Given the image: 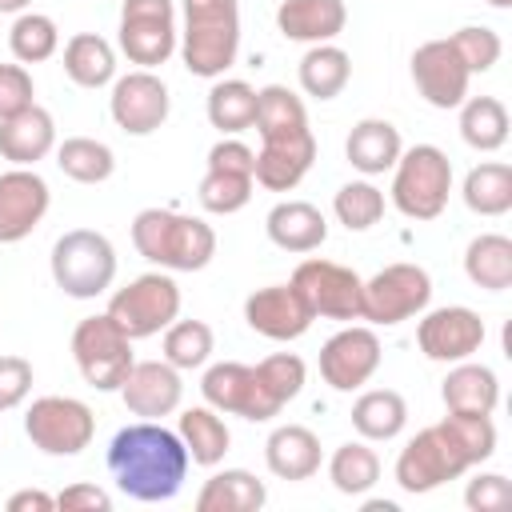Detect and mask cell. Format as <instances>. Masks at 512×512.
I'll return each instance as SVG.
<instances>
[{
    "label": "cell",
    "instance_id": "11a10c76",
    "mask_svg": "<svg viewBox=\"0 0 512 512\" xmlns=\"http://www.w3.org/2000/svg\"><path fill=\"white\" fill-rule=\"evenodd\" d=\"M484 4H492V8H512V0H484Z\"/></svg>",
    "mask_w": 512,
    "mask_h": 512
},
{
    "label": "cell",
    "instance_id": "7a4b0ae2",
    "mask_svg": "<svg viewBox=\"0 0 512 512\" xmlns=\"http://www.w3.org/2000/svg\"><path fill=\"white\" fill-rule=\"evenodd\" d=\"M132 244L148 264L164 272H200L216 256L212 224L172 208H140L132 216Z\"/></svg>",
    "mask_w": 512,
    "mask_h": 512
},
{
    "label": "cell",
    "instance_id": "7402d4cb",
    "mask_svg": "<svg viewBox=\"0 0 512 512\" xmlns=\"http://www.w3.org/2000/svg\"><path fill=\"white\" fill-rule=\"evenodd\" d=\"M348 24L344 0H280L276 28L296 44H332Z\"/></svg>",
    "mask_w": 512,
    "mask_h": 512
},
{
    "label": "cell",
    "instance_id": "ba28073f",
    "mask_svg": "<svg viewBox=\"0 0 512 512\" xmlns=\"http://www.w3.org/2000/svg\"><path fill=\"white\" fill-rule=\"evenodd\" d=\"M432 300V276L420 268V264H388L380 268L372 280H364V292H360V320L368 324H404L412 316H420Z\"/></svg>",
    "mask_w": 512,
    "mask_h": 512
},
{
    "label": "cell",
    "instance_id": "44dd1931",
    "mask_svg": "<svg viewBox=\"0 0 512 512\" xmlns=\"http://www.w3.org/2000/svg\"><path fill=\"white\" fill-rule=\"evenodd\" d=\"M200 392H204V404H212L216 412H232V416H244L252 424L272 420L268 408H264V400H260L252 364H240V360L212 364L204 372V380H200Z\"/></svg>",
    "mask_w": 512,
    "mask_h": 512
},
{
    "label": "cell",
    "instance_id": "d6986e66",
    "mask_svg": "<svg viewBox=\"0 0 512 512\" xmlns=\"http://www.w3.org/2000/svg\"><path fill=\"white\" fill-rule=\"evenodd\" d=\"M244 320L252 332H260L268 340H300L316 316L292 284H268L244 300Z\"/></svg>",
    "mask_w": 512,
    "mask_h": 512
},
{
    "label": "cell",
    "instance_id": "74e56055",
    "mask_svg": "<svg viewBox=\"0 0 512 512\" xmlns=\"http://www.w3.org/2000/svg\"><path fill=\"white\" fill-rule=\"evenodd\" d=\"M256 120V88L248 80H216L208 92V124L224 136L248 132Z\"/></svg>",
    "mask_w": 512,
    "mask_h": 512
},
{
    "label": "cell",
    "instance_id": "603a6c76",
    "mask_svg": "<svg viewBox=\"0 0 512 512\" xmlns=\"http://www.w3.org/2000/svg\"><path fill=\"white\" fill-rule=\"evenodd\" d=\"M56 148V120L40 104H28L24 112L0 120V156L12 168H32Z\"/></svg>",
    "mask_w": 512,
    "mask_h": 512
},
{
    "label": "cell",
    "instance_id": "30bf717a",
    "mask_svg": "<svg viewBox=\"0 0 512 512\" xmlns=\"http://www.w3.org/2000/svg\"><path fill=\"white\" fill-rule=\"evenodd\" d=\"M468 468L472 464L456 448V440L448 436V428L444 424H428V428H420L400 448V456H396V484L404 492H412V496H424V492H432V488L464 476Z\"/></svg>",
    "mask_w": 512,
    "mask_h": 512
},
{
    "label": "cell",
    "instance_id": "ee69618b",
    "mask_svg": "<svg viewBox=\"0 0 512 512\" xmlns=\"http://www.w3.org/2000/svg\"><path fill=\"white\" fill-rule=\"evenodd\" d=\"M252 188H256V180L244 176V172L208 168L204 180H200V188H196V196H200L204 212H212V216H232V212H240V208L252 200Z\"/></svg>",
    "mask_w": 512,
    "mask_h": 512
},
{
    "label": "cell",
    "instance_id": "e575fe53",
    "mask_svg": "<svg viewBox=\"0 0 512 512\" xmlns=\"http://www.w3.org/2000/svg\"><path fill=\"white\" fill-rule=\"evenodd\" d=\"M464 204L476 216H504L512 208V168L504 160H484L464 176Z\"/></svg>",
    "mask_w": 512,
    "mask_h": 512
},
{
    "label": "cell",
    "instance_id": "83f0119b",
    "mask_svg": "<svg viewBox=\"0 0 512 512\" xmlns=\"http://www.w3.org/2000/svg\"><path fill=\"white\" fill-rule=\"evenodd\" d=\"M268 500L264 480H256L248 468H224L204 480L196 492V512H260Z\"/></svg>",
    "mask_w": 512,
    "mask_h": 512
},
{
    "label": "cell",
    "instance_id": "9c48e42d",
    "mask_svg": "<svg viewBox=\"0 0 512 512\" xmlns=\"http://www.w3.org/2000/svg\"><path fill=\"white\" fill-rule=\"evenodd\" d=\"M24 436L44 456H76L96 436V416L76 396H40L24 412Z\"/></svg>",
    "mask_w": 512,
    "mask_h": 512
},
{
    "label": "cell",
    "instance_id": "5bb4252c",
    "mask_svg": "<svg viewBox=\"0 0 512 512\" xmlns=\"http://www.w3.org/2000/svg\"><path fill=\"white\" fill-rule=\"evenodd\" d=\"M380 368V336L364 324H348L320 348V376L336 392H356Z\"/></svg>",
    "mask_w": 512,
    "mask_h": 512
},
{
    "label": "cell",
    "instance_id": "b9f144b4",
    "mask_svg": "<svg viewBox=\"0 0 512 512\" xmlns=\"http://www.w3.org/2000/svg\"><path fill=\"white\" fill-rule=\"evenodd\" d=\"M212 328L204 320H172L164 328V360L180 372H192V368H204L208 356H212Z\"/></svg>",
    "mask_w": 512,
    "mask_h": 512
},
{
    "label": "cell",
    "instance_id": "52a82bcc",
    "mask_svg": "<svg viewBox=\"0 0 512 512\" xmlns=\"http://www.w3.org/2000/svg\"><path fill=\"white\" fill-rule=\"evenodd\" d=\"M108 316L120 324V332L128 340L156 336L180 316V284L164 268L160 272H144V276H136V280H128L124 288L112 292Z\"/></svg>",
    "mask_w": 512,
    "mask_h": 512
},
{
    "label": "cell",
    "instance_id": "d6a6232c",
    "mask_svg": "<svg viewBox=\"0 0 512 512\" xmlns=\"http://www.w3.org/2000/svg\"><path fill=\"white\" fill-rule=\"evenodd\" d=\"M464 272L476 288L484 292H504L512 288V240L500 232H480L464 248Z\"/></svg>",
    "mask_w": 512,
    "mask_h": 512
},
{
    "label": "cell",
    "instance_id": "f546056e",
    "mask_svg": "<svg viewBox=\"0 0 512 512\" xmlns=\"http://www.w3.org/2000/svg\"><path fill=\"white\" fill-rule=\"evenodd\" d=\"M296 76L312 100H336L352 80V56L340 44H308Z\"/></svg>",
    "mask_w": 512,
    "mask_h": 512
},
{
    "label": "cell",
    "instance_id": "ac0fdd59",
    "mask_svg": "<svg viewBox=\"0 0 512 512\" xmlns=\"http://www.w3.org/2000/svg\"><path fill=\"white\" fill-rule=\"evenodd\" d=\"M316 160V136L312 128L300 132H280V136H260V152L252 164V180L268 192H292Z\"/></svg>",
    "mask_w": 512,
    "mask_h": 512
},
{
    "label": "cell",
    "instance_id": "db71d44e",
    "mask_svg": "<svg viewBox=\"0 0 512 512\" xmlns=\"http://www.w3.org/2000/svg\"><path fill=\"white\" fill-rule=\"evenodd\" d=\"M364 512H396V504L392 500H368Z\"/></svg>",
    "mask_w": 512,
    "mask_h": 512
},
{
    "label": "cell",
    "instance_id": "60d3db41",
    "mask_svg": "<svg viewBox=\"0 0 512 512\" xmlns=\"http://www.w3.org/2000/svg\"><path fill=\"white\" fill-rule=\"evenodd\" d=\"M8 48L20 64H40V60H52L56 48H60V28L52 16L44 12H20L12 20V32H8Z\"/></svg>",
    "mask_w": 512,
    "mask_h": 512
},
{
    "label": "cell",
    "instance_id": "816d5d0a",
    "mask_svg": "<svg viewBox=\"0 0 512 512\" xmlns=\"http://www.w3.org/2000/svg\"><path fill=\"white\" fill-rule=\"evenodd\" d=\"M52 508H56V496L40 488H20L8 496V512H52Z\"/></svg>",
    "mask_w": 512,
    "mask_h": 512
},
{
    "label": "cell",
    "instance_id": "7dc6e473",
    "mask_svg": "<svg viewBox=\"0 0 512 512\" xmlns=\"http://www.w3.org/2000/svg\"><path fill=\"white\" fill-rule=\"evenodd\" d=\"M32 96H36V88H32L28 68L24 64H0V120H8L16 112H24L28 104H36Z\"/></svg>",
    "mask_w": 512,
    "mask_h": 512
},
{
    "label": "cell",
    "instance_id": "f35d334b",
    "mask_svg": "<svg viewBox=\"0 0 512 512\" xmlns=\"http://www.w3.org/2000/svg\"><path fill=\"white\" fill-rule=\"evenodd\" d=\"M328 480L344 496H364L380 480V456H376V448H368L364 440L340 444L332 452V460H328Z\"/></svg>",
    "mask_w": 512,
    "mask_h": 512
},
{
    "label": "cell",
    "instance_id": "4dcf8cb0",
    "mask_svg": "<svg viewBox=\"0 0 512 512\" xmlns=\"http://www.w3.org/2000/svg\"><path fill=\"white\" fill-rule=\"evenodd\" d=\"M64 76L80 88H104L116 80V48L96 32H76L64 44Z\"/></svg>",
    "mask_w": 512,
    "mask_h": 512
},
{
    "label": "cell",
    "instance_id": "8fae6325",
    "mask_svg": "<svg viewBox=\"0 0 512 512\" xmlns=\"http://www.w3.org/2000/svg\"><path fill=\"white\" fill-rule=\"evenodd\" d=\"M116 40H120V52L132 64H140V68L164 64L180 44L172 0H124Z\"/></svg>",
    "mask_w": 512,
    "mask_h": 512
},
{
    "label": "cell",
    "instance_id": "8992f818",
    "mask_svg": "<svg viewBox=\"0 0 512 512\" xmlns=\"http://www.w3.org/2000/svg\"><path fill=\"white\" fill-rule=\"evenodd\" d=\"M72 360H76L84 384H92L96 392H120L128 368L136 364L132 340L120 332V324L108 312L84 316L72 328Z\"/></svg>",
    "mask_w": 512,
    "mask_h": 512
},
{
    "label": "cell",
    "instance_id": "8d00e7d4",
    "mask_svg": "<svg viewBox=\"0 0 512 512\" xmlns=\"http://www.w3.org/2000/svg\"><path fill=\"white\" fill-rule=\"evenodd\" d=\"M56 168L76 184H104L116 172V152L92 136H68L56 144Z\"/></svg>",
    "mask_w": 512,
    "mask_h": 512
},
{
    "label": "cell",
    "instance_id": "ffe728a7",
    "mask_svg": "<svg viewBox=\"0 0 512 512\" xmlns=\"http://www.w3.org/2000/svg\"><path fill=\"white\" fill-rule=\"evenodd\" d=\"M180 396H184V380H180V368H172L168 360H136L120 384L124 408L140 420H160L176 412Z\"/></svg>",
    "mask_w": 512,
    "mask_h": 512
},
{
    "label": "cell",
    "instance_id": "4316f807",
    "mask_svg": "<svg viewBox=\"0 0 512 512\" xmlns=\"http://www.w3.org/2000/svg\"><path fill=\"white\" fill-rule=\"evenodd\" d=\"M440 400L448 412H468V416H492L500 404V380L488 364L456 360L440 384Z\"/></svg>",
    "mask_w": 512,
    "mask_h": 512
},
{
    "label": "cell",
    "instance_id": "e0dca14e",
    "mask_svg": "<svg viewBox=\"0 0 512 512\" xmlns=\"http://www.w3.org/2000/svg\"><path fill=\"white\" fill-rule=\"evenodd\" d=\"M52 204L48 180L36 168L0 172V244H20L44 220Z\"/></svg>",
    "mask_w": 512,
    "mask_h": 512
},
{
    "label": "cell",
    "instance_id": "5b68a950",
    "mask_svg": "<svg viewBox=\"0 0 512 512\" xmlns=\"http://www.w3.org/2000/svg\"><path fill=\"white\" fill-rule=\"evenodd\" d=\"M52 280L72 300H96L116 280V248L96 228H72L52 244Z\"/></svg>",
    "mask_w": 512,
    "mask_h": 512
},
{
    "label": "cell",
    "instance_id": "f907efd6",
    "mask_svg": "<svg viewBox=\"0 0 512 512\" xmlns=\"http://www.w3.org/2000/svg\"><path fill=\"white\" fill-rule=\"evenodd\" d=\"M56 508H68V512H108L112 508V496L96 484H68L60 496H56Z\"/></svg>",
    "mask_w": 512,
    "mask_h": 512
},
{
    "label": "cell",
    "instance_id": "7bdbcfd3",
    "mask_svg": "<svg viewBox=\"0 0 512 512\" xmlns=\"http://www.w3.org/2000/svg\"><path fill=\"white\" fill-rule=\"evenodd\" d=\"M332 212L348 232H368L384 216V192L372 180H348L332 196Z\"/></svg>",
    "mask_w": 512,
    "mask_h": 512
},
{
    "label": "cell",
    "instance_id": "2e32d148",
    "mask_svg": "<svg viewBox=\"0 0 512 512\" xmlns=\"http://www.w3.org/2000/svg\"><path fill=\"white\" fill-rule=\"evenodd\" d=\"M468 80H472V72L464 68V60L456 56V48L448 40H424L412 52V84L432 108H440V112L460 108L468 96Z\"/></svg>",
    "mask_w": 512,
    "mask_h": 512
},
{
    "label": "cell",
    "instance_id": "d4e9b609",
    "mask_svg": "<svg viewBox=\"0 0 512 512\" xmlns=\"http://www.w3.org/2000/svg\"><path fill=\"white\" fill-rule=\"evenodd\" d=\"M320 436L304 424H280L264 440V464L280 480H312L320 472Z\"/></svg>",
    "mask_w": 512,
    "mask_h": 512
},
{
    "label": "cell",
    "instance_id": "7c38bea8",
    "mask_svg": "<svg viewBox=\"0 0 512 512\" xmlns=\"http://www.w3.org/2000/svg\"><path fill=\"white\" fill-rule=\"evenodd\" d=\"M304 304L312 308V316H328V320H360V292H364V280L336 264V260H324V256H308L296 264L292 280H288Z\"/></svg>",
    "mask_w": 512,
    "mask_h": 512
},
{
    "label": "cell",
    "instance_id": "1f68e13d",
    "mask_svg": "<svg viewBox=\"0 0 512 512\" xmlns=\"http://www.w3.org/2000/svg\"><path fill=\"white\" fill-rule=\"evenodd\" d=\"M408 424V404L396 388H372L360 392L352 404V428L364 440H396Z\"/></svg>",
    "mask_w": 512,
    "mask_h": 512
},
{
    "label": "cell",
    "instance_id": "681fc988",
    "mask_svg": "<svg viewBox=\"0 0 512 512\" xmlns=\"http://www.w3.org/2000/svg\"><path fill=\"white\" fill-rule=\"evenodd\" d=\"M252 164H256V152H252L244 140L224 136V140H216V144L208 148V168H220V172H244V176H252Z\"/></svg>",
    "mask_w": 512,
    "mask_h": 512
},
{
    "label": "cell",
    "instance_id": "277c9868",
    "mask_svg": "<svg viewBox=\"0 0 512 512\" xmlns=\"http://www.w3.org/2000/svg\"><path fill=\"white\" fill-rule=\"evenodd\" d=\"M452 192V160L436 144H412L400 152L392 168V204L408 220H436L448 208Z\"/></svg>",
    "mask_w": 512,
    "mask_h": 512
},
{
    "label": "cell",
    "instance_id": "4fadbf2b",
    "mask_svg": "<svg viewBox=\"0 0 512 512\" xmlns=\"http://www.w3.org/2000/svg\"><path fill=\"white\" fill-rule=\"evenodd\" d=\"M108 112H112V120H116L120 132H128V136H152L168 120V112H172L168 84L152 68H136V72H128V76H120L112 84Z\"/></svg>",
    "mask_w": 512,
    "mask_h": 512
},
{
    "label": "cell",
    "instance_id": "f1b7e54d",
    "mask_svg": "<svg viewBox=\"0 0 512 512\" xmlns=\"http://www.w3.org/2000/svg\"><path fill=\"white\" fill-rule=\"evenodd\" d=\"M180 440L188 448V460L200 464V468H216L232 444V432L224 424V416L212 408V404H196V408H184L180 412Z\"/></svg>",
    "mask_w": 512,
    "mask_h": 512
},
{
    "label": "cell",
    "instance_id": "f6af8a7d",
    "mask_svg": "<svg viewBox=\"0 0 512 512\" xmlns=\"http://www.w3.org/2000/svg\"><path fill=\"white\" fill-rule=\"evenodd\" d=\"M448 44L456 48V56L464 60V68H468L472 76H476V72H488V68L500 60V52H504L500 32L488 28V24H464V28H456V32L448 36Z\"/></svg>",
    "mask_w": 512,
    "mask_h": 512
},
{
    "label": "cell",
    "instance_id": "ab89813d",
    "mask_svg": "<svg viewBox=\"0 0 512 512\" xmlns=\"http://www.w3.org/2000/svg\"><path fill=\"white\" fill-rule=\"evenodd\" d=\"M252 128L260 136H280V132H300L308 128V108L304 100L284 88V84H268V88H256V120Z\"/></svg>",
    "mask_w": 512,
    "mask_h": 512
},
{
    "label": "cell",
    "instance_id": "d590c367",
    "mask_svg": "<svg viewBox=\"0 0 512 512\" xmlns=\"http://www.w3.org/2000/svg\"><path fill=\"white\" fill-rule=\"evenodd\" d=\"M252 372H256V388H260V400H264L268 416H280V408L300 396L304 376H308V368H304V360L296 352L264 356L260 364H252Z\"/></svg>",
    "mask_w": 512,
    "mask_h": 512
},
{
    "label": "cell",
    "instance_id": "c3c4849f",
    "mask_svg": "<svg viewBox=\"0 0 512 512\" xmlns=\"http://www.w3.org/2000/svg\"><path fill=\"white\" fill-rule=\"evenodd\" d=\"M32 392V364L24 356H0V412L20 408Z\"/></svg>",
    "mask_w": 512,
    "mask_h": 512
},
{
    "label": "cell",
    "instance_id": "f5cc1de1",
    "mask_svg": "<svg viewBox=\"0 0 512 512\" xmlns=\"http://www.w3.org/2000/svg\"><path fill=\"white\" fill-rule=\"evenodd\" d=\"M28 4H32V0H0V12H4V16H12V12H24Z\"/></svg>",
    "mask_w": 512,
    "mask_h": 512
},
{
    "label": "cell",
    "instance_id": "6da1fadb",
    "mask_svg": "<svg viewBox=\"0 0 512 512\" xmlns=\"http://www.w3.org/2000/svg\"><path fill=\"white\" fill-rule=\"evenodd\" d=\"M188 464L192 460L180 432L164 428L160 420H136L108 444V472L116 488L140 504L172 500L188 476Z\"/></svg>",
    "mask_w": 512,
    "mask_h": 512
},
{
    "label": "cell",
    "instance_id": "3957f363",
    "mask_svg": "<svg viewBox=\"0 0 512 512\" xmlns=\"http://www.w3.org/2000/svg\"><path fill=\"white\" fill-rule=\"evenodd\" d=\"M180 60L200 80H220L240 52V0H184Z\"/></svg>",
    "mask_w": 512,
    "mask_h": 512
},
{
    "label": "cell",
    "instance_id": "836d02e7",
    "mask_svg": "<svg viewBox=\"0 0 512 512\" xmlns=\"http://www.w3.org/2000/svg\"><path fill=\"white\" fill-rule=\"evenodd\" d=\"M508 108L496 96H464L460 104V136L476 152H496L508 144Z\"/></svg>",
    "mask_w": 512,
    "mask_h": 512
},
{
    "label": "cell",
    "instance_id": "484cf974",
    "mask_svg": "<svg viewBox=\"0 0 512 512\" xmlns=\"http://www.w3.org/2000/svg\"><path fill=\"white\" fill-rule=\"evenodd\" d=\"M264 232L284 252H316L328 240V220L308 200H280L264 216Z\"/></svg>",
    "mask_w": 512,
    "mask_h": 512
},
{
    "label": "cell",
    "instance_id": "bcb514c9",
    "mask_svg": "<svg viewBox=\"0 0 512 512\" xmlns=\"http://www.w3.org/2000/svg\"><path fill=\"white\" fill-rule=\"evenodd\" d=\"M508 500H512V484L500 472H480L464 488V504L472 512H500V508H508Z\"/></svg>",
    "mask_w": 512,
    "mask_h": 512
},
{
    "label": "cell",
    "instance_id": "9a60e30c",
    "mask_svg": "<svg viewBox=\"0 0 512 512\" xmlns=\"http://www.w3.org/2000/svg\"><path fill=\"white\" fill-rule=\"evenodd\" d=\"M416 344L436 364L472 360V352H480V344H484V320H480V312H472L464 304L432 308L416 324Z\"/></svg>",
    "mask_w": 512,
    "mask_h": 512
},
{
    "label": "cell",
    "instance_id": "cb8c5ba5",
    "mask_svg": "<svg viewBox=\"0 0 512 512\" xmlns=\"http://www.w3.org/2000/svg\"><path fill=\"white\" fill-rule=\"evenodd\" d=\"M404 152V140H400V128L392 120H380V116H364L352 124L348 140H344V156L356 172L364 176H384L396 168Z\"/></svg>",
    "mask_w": 512,
    "mask_h": 512
}]
</instances>
